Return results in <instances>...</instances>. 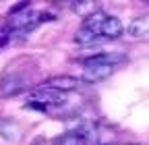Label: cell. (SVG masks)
<instances>
[{
    "instance_id": "cell-1",
    "label": "cell",
    "mask_w": 149,
    "mask_h": 145,
    "mask_svg": "<svg viewBox=\"0 0 149 145\" xmlns=\"http://www.w3.org/2000/svg\"><path fill=\"white\" fill-rule=\"evenodd\" d=\"M29 89V79L21 72H4L0 77V96L2 98H10Z\"/></svg>"
},
{
    "instance_id": "cell-2",
    "label": "cell",
    "mask_w": 149,
    "mask_h": 145,
    "mask_svg": "<svg viewBox=\"0 0 149 145\" xmlns=\"http://www.w3.org/2000/svg\"><path fill=\"white\" fill-rule=\"evenodd\" d=\"M29 100L35 102V104H54V106H58V104H64V93L60 91H56V89L52 87H46V85H40V87H33L31 91H29Z\"/></svg>"
},
{
    "instance_id": "cell-3",
    "label": "cell",
    "mask_w": 149,
    "mask_h": 145,
    "mask_svg": "<svg viewBox=\"0 0 149 145\" xmlns=\"http://www.w3.org/2000/svg\"><path fill=\"white\" fill-rule=\"evenodd\" d=\"M112 70H114L112 64H83L81 79L85 83H100L112 75Z\"/></svg>"
},
{
    "instance_id": "cell-4",
    "label": "cell",
    "mask_w": 149,
    "mask_h": 145,
    "mask_svg": "<svg viewBox=\"0 0 149 145\" xmlns=\"http://www.w3.org/2000/svg\"><path fill=\"white\" fill-rule=\"evenodd\" d=\"M0 137L4 141H8V143H19L21 137H23L21 124L17 120H13V118H2L0 120Z\"/></svg>"
},
{
    "instance_id": "cell-5",
    "label": "cell",
    "mask_w": 149,
    "mask_h": 145,
    "mask_svg": "<svg viewBox=\"0 0 149 145\" xmlns=\"http://www.w3.org/2000/svg\"><path fill=\"white\" fill-rule=\"evenodd\" d=\"M44 85L56 89V91H60V93H66V91H72V89H77L79 81L74 79V77H70V75H56V77H50Z\"/></svg>"
},
{
    "instance_id": "cell-6",
    "label": "cell",
    "mask_w": 149,
    "mask_h": 145,
    "mask_svg": "<svg viewBox=\"0 0 149 145\" xmlns=\"http://www.w3.org/2000/svg\"><path fill=\"white\" fill-rule=\"evenodd\" d=\"M128 35L135 40H145L149 38V13L137 17V19L128 25Z\"/></svg>"
},
{
    "instance_id": "cell-7",
    "label": "cell",
    "mask_w": 149,
    "mask_h": 145,
    "mask_svg": "<svg viewBox=\"0 0 149 145\" xmlns=\"http://www.w3.org/2000/svg\"><path fill=\"white\" fill-rule=\"evenodd\" d=\"M106 19H108V15L104 13V10H97V13H93V15H89L87 19L83 21V29H87V31H91V33H95L97 38L102 35V29H104V23H106Z\"/></svg>"
},
{
    "instance_id": "cell-8",
    "label": "cell",
    "mask_w": 149,
    "mask_h": 145,
    "mask_svg": "<svg viewBox=\"0 0 149 145\" xmlns=\"http://www.w3.org/2000/svg\"><path fill=\"white\" fill-rule=\"evenodd\" d=\"M122 31H124V25H122V21L118 19V17H108L106 19V23H104V29H102V35L106 40H116V38H120L122 35Z\"/></svg>"
},
{
    "instance_id": "cell-9",
    "label": "cell",
    "mask_w": 149,
    "mask_h": 145,
    "mask_svg": "<svg viewBox=\"0 0 149 145\" xmlns=\"http://www.w3.org/2000/svg\"><path fill=\"white\" fill-rule=\"evenodd\" d=\"M70 8L77 13V15H81L83 19H87L89 15L102 10L100 4H97V2H93V0H74V2H70Z\"/></svg>"
},
{
    "instance_id": "cell-10",
    "label": "cell",
    "mask_w": 149,
    "mask_h": 145,
    "mask_svg": "<svg viewBox=\"0 0 149 145\" xmlns=\"http://www.w3.org/2000/svg\"><path fill=\"white\" fill-rule=\"evenodd\" d=\"M83 137L77 133V131H70V133H64L60 137H56L52 145H83Z\"/></svg>"
},
{
    "instance_id": "cell-11",
    "label": "cell",
    "mask_w": 149,
    "mask_h": 145,
    "mask_svg": "<svg viewBox=\"0 0 149 145\" xmlns=\"http://www.w3.org/2000/svg\"><path fill=\"white\" fill-rule=\"evenodd\" d=\"M27 10H31L29 8V2H17L10 10H8V17H17V15H23V13H27Z\"/></svg>"
},
{
    "instance_id": "cell-12",
    "label": "cell",
    "mask_w": 149,
    "mask_h": 145,
    "mask_svg": "<svg viewBox=\"0 0 149 145\" xmlns=\"http://www.w3.org/2000/svg\"><path fill=\"white\" fill-rule=\"evenodd\" d=\"M31 145H48V139H46V137H35V139L31 141Z\"/></svg>"
},
{
    "instance_id": "cell-13",
    "label": "cell",
    "mask_w": 149,
    "mask_h": 145,
    "mask_svg": "<svg viewBox=\"0 0 149 145\" xmlns=\"http://www.w3.org/2000/svg\"><path fill=\"white\" fill-rule=\"evenodd\" d=\"M4 31V21H2V17H0V33Z\"/></svg>"
}]
</instances>
